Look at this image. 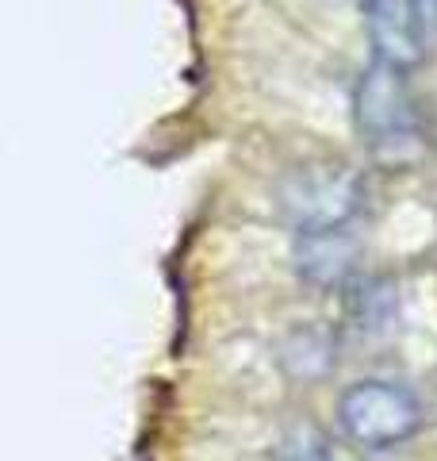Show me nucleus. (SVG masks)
I'll list each match as a JSON object with an SVG mask.
<instances>
[{
  "instance_id": "f03ea898",
  "label": "nucleus",
  "mask_w": 437,
  "mask_h": 461,
  "mask_svg": "<svg viewBox=\"0 0 437 461\" xmlns=\"http://www.w3.org/2000/svg\"><path fill=\"white\" fill-rule=\"evenodd\" d=\"M338 427L361 450H396L422 427V400L399 381L364 377L338 396Z\"/></svg>"
},
{
  "instance_id": "7ed1b4c3",
  "label": "nucleus",
  "mask_w": 437,
  "mask_h": 461,
  "mask_svg": "<svg viewBox=\"0 0 437 461\" xmlns=\"http://www.w3.org/2000/svg\"><path fill=\"white\" fill-rule=\"evenodd\" d=\"M281 212L291 223V235L299 230H326L357 223L364 204V181L357 169L342 162H308L288 169L281 181Z\"/></svg>"
},
{
  "instance_id": "39448f33",
  "label": "nucleus",
  "mask_w": 437,
  "mask_h": 461,
  "mask_svg": "<svg viewBox=\"0 0 437 461\" xmlns=\"http://www.w3.org/2000/svg\"><path fill=\"white\" fill-rule=\"evenodd\" d=\"M357 258H361L357 223L291 235V266H296V273L308 285H318V288L349 285L357 273Z\"/></svg>"
},
{
  "instance_id": "0eeeda50",
  "label": "nucleus",
  "mask_w": 437,
  "mask_h": 461,
  "mask_svg": "<svg viewBox=\"0 0 437 461\" xmlns=\"http://www.w3.org/2000/svg\"><path fill=\"white\" fill-rule=\"evenodd\" d=\"M284 461H330L326 438L315 427H296L284 442Z\"/></svg>"
},
{
  "instance_id": "20e7f679",
  "label": "nucleus",
  "mask_w": 437,
  "mask_h": 461,
  "mask_svg": "<svg viewBox=\"0 0 437 461\" xmlns=\"http://www.w3.org/2000/svg\"><path fill=\"white\" fill-rule=\"evenodd\" d=\"M364 32L372 42V62L411 74L430 54V23L418 0H364Z\"/></svg>"
},
{
  "instance_id": "f257e3e1",
  "label": "nucleus",
  "mask_w": 437,
  "mask_h": 461,
  "mask_svg": "<svg viewBox=\"0 0 437 461\" xmlns=\"http://www.w3.org/2000/svg\"><path fill=\"white\" fill-rule=\"evenodd\" d=\"M353 127L376 162L384 166L411 162L422 142V127L406 74L384 62L364 66L353 85Z\"/></svg>"
},
{
  "instance_id": "423d86ee",
  "label": "nucleus",
  "mask_w": 437,
  "mask_h": 461,
  "mask_svg": "<svg viewBox=\"0 0 437 461\" xmlns=\"http://www.w3.org/2000/svg\"><path fill=\"white\" fill-rule=\"evenodd\" d=\"M353 285V281H349ZM357 293H353V320L361 330H380L384 327V304H391V293H388V285L380 281H357L353 285Z\"/></svg>"
},
{
  "instance_id": "6e6552de",
  "label": "nucleus",
  "mask_w": 437,
  "mask_h": 461,
  "mask_svg": "<svg viewBox=\"0 0 437 461\" xmlns=\"http://www.w3.org/2000/svg\"><path fill=\"white\" fill-rule=\"evenodd\" d=\"M418 8H422V16H426L430 32H433V27H437V0H418Z\"/></svg>"
}]
</instances>
